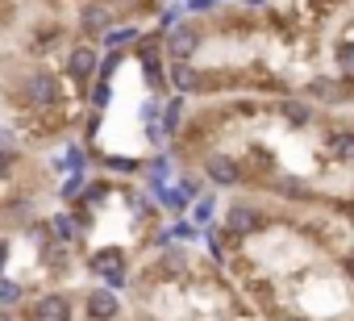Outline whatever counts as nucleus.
I'll list each match as a JSON object with an SVG mask.
<instances>
[{
  "label": "nucleus",
  "mask_w": 354,
  "mask_h": 321,
  "mask_svg": "<svg viewBox=\"0 0 354 321\" xmlns=\"http://www.w3.org/2000/svg\"><path fill=\"white\" fill-rule=\"evenodd\" d=\"M80 313H84V321H121L125 317V304H121V292H109L100 284H88L80 292Z\"/></svg>",
  "instance_id": "obj_1"
},
{
  "label": "nucleus",
  "mask_w": 354,
  "mask_h": 321,
  "mask_svg": "<svg viewBox=\"0 0 354 321\" xmlns=\"http://www.w3.org/2000/svg\"><path fill=\"white\" fill-rule=\"evenodd\" d=\"M304 100H313L317 109H321V104H325V109H342V104L354 100V84H346V80H337V75H313V80L304 84Z\"/></svg>",
  "instance_id": "obj_2"
},
{
  "label": "nucleus",
  "mask_w": 354,
  "mask_h": 321,
  "mask_svg": "<svg viewBox=\"0 0 354 321\" xmlns=\"http://www.w3.org/2000/svg\"><path fill=\"white\" fill-rule=\"evenodd\" d=\"M325 154L333 158L337 167H354V125H346V121H329L325 125Z\"/></svg>",
  "instance_id": "obj_3"
},
{
  "label": "nucleus",
  "mask_w": 354,
  "mask_h": 321,
  "mask_svg": "<svg viewBox=\"0 0 354 321\" xmlns=\"http://www.w3.org/2000/svg\"><path fill=\"white\" fill-rule=\"evenodd\" d=\"M184 217H188L196 230H209V226L217 221V192H213V188H205V192L188 205V213H184Z\"/></svg>",
  "instance_id": "obj_4"
},
{
  "label": "nucleus",
  "mask_w": 354,
  "mask_h": 321,
  "mask_svg": "<svg viewBox=\"0 0 354 321\" xmlns=\"http://www.w3.org/2000/svg\"><path fill=\"white\" fill-rule=\"evenodd\" d=\"M138 38H142V26H138V21H125V26H113L96 46H100V55H104V51H129Z\"/></svg>",
  "instance_id": "obj_5"
},
{
  "label": "nucleus",
  "mask_w": 354,
  "mask_h": 321,
  "mask_svg": "<svg viewBox=\"0 0 354 321\" xmlns=\"http://www.w3.org/2000/svg\"><path fill=\"white\" fill-rule=\"evenodd\" d=\"M26 163H30V154L21 146H5V142H0V184L13 180L17 172H26Z\"/></svg>",
  "instance_id": "obj_6"
},
{
  "label": "nucleus",
  "mask_w": 354,
  "mask_h": 321,
  "mask_svg": "<svg viewBox=\"0 0 354 321\" xmlns=\"http://www.w3.org/2000/svg\"><path fill=\"white\" fill-rule=\"evenodd\" d=\"M26 296H30V288H26L21 279H13V275H0V309H17Z\"/></svg>",
  "instance_id": "obj_7"
},
{
  "label": "nucleus",
  "mask_w": 354,
  "mask_h": 321,
  "mask_svg": "<svg viewBox=\"0 0 354 321\" xmlns=\"http://www.w3.org/2000/svg\"><path fill=\"white\" fill-rule=\"evenodd\" d=\"M333 71H337V80L354 84V42H337L333 46Z\"/></svg>",
  "instance_id": "obj_8"
},
{
  "label": "nucleus",
  "mask_w": 354,
  "mask_h": 321,
  "mask_svg": "<svg viewBox=\"0 0 354 321\" xmlns=\"http://www.w3.org/2000/svg\"><path fill=\"white\" fill-rule=\"evenodd\" d=\"M26 9H30V0H0V34H5V30H9Z\"/></svg>",
  "instance_id": "obj_9"
},
{
  "label": "nucleus",
  "mask_w": 354,
  "mask_h": 321,
  "mask_svg": "<svg viewBox=\"0 0 354 321\" xmlns=\"http://www.w3.org/2000/svg\"><path fill=\"white\" fill-rule=\"evenodd\" d=\"M9 263H13V234L0 230V275H9Z\"/></svg>",
  "instance_id": "obj_10"
},
{
  "label": "nucleus",
  "mask_w": 354,
  "mask_h": 321,
  "mask_svg": "<svg viewBox=\"0 0 354 321\" xmlns=\"http://www.w3.org/2000/svg\"><path fill=\"white\" fill-rule=\"evenodd\" d=\"M242 5H246V9H263V5H267V0H242Z\"/></svg>",
  "instance_id": "obj_11"
}]
</instances>
